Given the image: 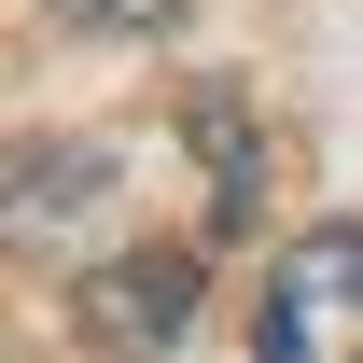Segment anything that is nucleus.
<instances>
[{
	"label": "nucleus",
	"mask_w": 363,
	"mask_h": 363,
	"mask_svg": "<svg viewBox=\"0 0 363 363\" xmlns=\"http://www.w3.org/2000/svg\"><path fill=\"white\" fill-rule=\"evenodd\" d=\"M252 350L266 363H363V224H308L279 252Z\"/></svg>",
	"instance_id": "1"
},
{
	"label": "nucleus",
	"mask_w": 363,
	"mask_h": 363,
	"mask_svg": "<svg viewBox=\"0 0 363 363\" xmlns=\"http://www.w3.org/2000/svg\"><path fill=\"white\" fill-rule=\"evenodd\" d=\"M84 335L126 350V363L182 350V335H196V252H126V266H98L84 279Z\"/></svg>",
	"instance_id": "2"
},
{
	"label": "nucleus",
	"mask_w": 363,
	"mask_h": 363,
	"mask_svg": "<svg viewBox=\"0 0 363 363\" xmlns=\"http://www.w3.org/2000/svg\"><path fill=\"white\" fill-rule=\"evenodd\" d=\"M98 182H112L98 140H70V154H0V238H56L70 210H98Z\"/></svg>",
	"instance_id": "3"
},
{
	"label": "nucleus",
	"mask_w": 363,
	"mask_h": 363,
	"mask_svg": "<svg viewBox=\"0 0 363 363\" xmlns=\"http://www.w3.org/2000/svg\"><path fill=\"white\" fill-rule=\"evenodd\" d=\"M56 14H84V28H168L182 0H56Z\"/></svg>",
	"instance_id": "4"
}]
</instances>
